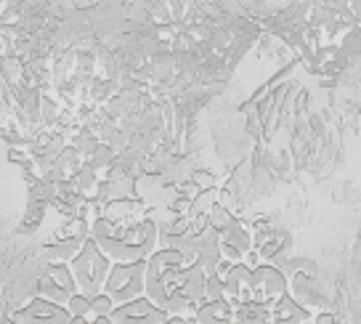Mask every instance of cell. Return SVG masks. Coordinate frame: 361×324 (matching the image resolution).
I'll return each instance as SVG.
<instances>
[{
	"label": "cell",
	"instance_id": "obj_14",
	"mask_svg": "<svg viewBox=\"0 0 361 324\" xmlns=\"http://www.w3.org/2000/svg\"><path fill=\"white\" fill-rule=\"evenodd\" d=\"M85 160H88L85 165H88V168L93 170L96 176H99L102 170H109L114 165V149L109 144H104V141H102V144L93 149V155L85 157Z\"/></svg>",
	"mask_w": 361,
	"mask_h": 324
},
{
	"label": "cell",
	"instance_id": "obj_24",
	"mask_svg": "<svg viewBox=\"0 0 361 324\" xmlns=\"http://www.w3.org/2000/svg\"><path fill=\"white\" fill-rule=\"evenodd\" d=\"M6 324H13V322H11V319H6Z\"/></svg>",
	"mask_w": 361,
	"mask_h": 324
},
{
	"label": "cell",
	"instance_id": "obj_9",
	"mask_svg": "<svg viewBox=\"0 0 361 324\" xmlns=\"http://www.w3.org/2000/svg\"><path fill=\"white\" fill-rule=\"evenodd\" d=\"M194 245H197V266L204 268V274L210 277L221 266V236L215 229H204L200 236H194Z\"/></svg>",
	"mask_w": 361,
	"mask_h": 324
},
{
	"label": "cell",
	"instance_id": "obj_20",
	"mask_svg": "<svg viewBox=\"0 0 361 324\" xmlns=\"http://www.w3.org/2000/svg\"><path fill=\"white\" fill-rule=\"evenodd\" d=\"M314 324H335V319H332V313H319L314 319Z\"/></svg>",
	"mask_w": 361,
	"mask_h": 324
},
{
	"label": "cell",
	"instance_id": "obj_6",
	"mask_svg": "<svg viewBox=\"0 0 361 324\" xmlns=\"http://www.w3.org/2000/svg\"><path fill=\"white\" fill-rule=\"evenodd\" d=\"M8 319L13 324H69V311L64 306L48 303L43 298H32L30 303H24L22 308L8 313Z\"/></svg>",
	"mask_w": 361,
	"mask_h": 324
},
{
	"label": "cell",
	"instance_id": "obj_2",
	"mask_svg": "<svg viewBox=\"0 0 361 324\" xmlns=\"http://www.w3.org/2000/svg\"><path fill=\"white\" fill-rule=\"evenodd\" d=\"M69 271L78 284V292H82L85 298H96L104 292V282L112 271V260L104 256L93 239H88L80 250V256L69 263Z\"/></svg>",
	"mask_w": 361,
	"mask_h": 324
},
{
	"label": "cell",
	"instance_id": "obj_8",
	"mask_svg": "<svg viewBox=\"0 0 361 324\" xmlns=\"http://www.w3.org/2000/svg\"><path fill=\"white\" fill-rule=\"evenodd\" d=\"M226 284V301L231 303L234 308L242 303H250L252 298V268H247L245 263L228 268V274L224 277Z\"/></svg>",
	"mask_w": 361,
	"mask_h": 324
},
{
	"label": "cell",
	"instance_id": "obj_10",
	"mask_svg": "<svg viewBox=\"0 0 361 324\" xmlns=\"http://www.w3.org/2000/svg\"><path fill=\"white\" fill-rule=\"evenodd\" d=\"M308 322H314L311 311L295 301L290 292L271 306L269 319H266V324H308Z\"/></svg>",
	"mask_w": 361,
	"mask_h": 324
},
{
	"label": "cell",
	"instance_id": "obj_7",
	"mask_svg": "<svg viewBox=\"0 0 361 324\" xmlns=\"http://www.w3.org/2000/svg\"><path fill=\"white\" fill-rule=\"evenodd\" d=\"M170 316L159 311L149 298H138L133 303L117 306L112 311V324H165Z\"/></svg>",
	"mask_w": 361,
	"mask_h": 324
},
{
	"label": "cell",
	"instance_id": "obj_22",
	"mask_svg": "<svg viewBox=\"0 0 361 324\" xmlns=\"http://www.w3.org/2000/svg\"><path fill=\"white\" fill-rule=\"evenodd\" d=\"M69 324H90V319H85V316H72Z\"/></svg>",
	"mask_w": 361,
	"mask_h": 324
},
{
	"label": "cell",
	"instance_id": "obj_19",
	"mask_svg": "<svg viewBox=\"0 0 361 324\" xmlns=\"http://www.w3.org/2000/svg\"><path fill=\"white\" fill-rule=\"evenodd\" d=\"M192 184L197 186V191H210V189H218V181L210 170H197L192 176Z\"/></svg>",
	"mask_w": 361,
	"mask_h": 324
},
{
	"label": "cell",
	"instance_id": "obj_12",
	"mask_svg": "<svg viewBox=\"0 0 361 324\" xmlns=\"http://www.w3.org/2000/svg\"><path fill=\"white\" fill-rule=\"evenodd\" d=\"M218 236H221V245L228 247V250H234L237 256H242V260H245V256L252 250V229H250L247 224H242L239 218H234V224Z\"/></svg>",
	"mask_w": 361,
	"mask_h": 324
},
{
	"label": "cell",
	"instance_id": "obj_1",
	"mask_svg": "<svg viewBox=\"0 0 361 324\" xmlns=\"http://www.w3.org/2000/svg\"><path fill=\"white\" fill-rule=\"evenodd\" d=\"M90 239L112 263H135V260H147L157 250L159 226L149 221L147 215L135 221L96 218L90 224Z\"/></svg>",
	"mask_w": 361,
	"mask_h": 324
},
{
	"label": "cell",
	"instance_id": "obj_11",
	"mask_svg": "<svg viewBox=\"0 0 361 324\" xmlns=\"http://www.w3.org/2000/svg\"><path fill=\"white\" fill-rule=\"evenodd\" d=\"M189 324H237V313L234 306L228 301H215V303H202L194 316H186Z\"/></svg>",
	"mask_w": 361,
	"mask_h": 324
},
{
	"label": "cell",
	"instance_id": "obj_4",
	"mask_svg": "<svg viewBox=\"0 0 361 324\" xmlns=\"http://www.w3.org/2000/svg\"><path fill=\"white\" fill-rule=\"evenodd\" d=\"M290 292V282L282 274V268L271 266V263H260L252 268V298L250 303H258L260 308L269 311L274 303L284 298Z\"/></svg>",
	"mask_w": 361,
	"mask_h": 324
},
{
	"label": "cell",
	"instance_id": "obj_13",
	"mask_svg": "<svg viewBox=\"0 0 361 324\" xmlns=\"http://www.w3.org/2000/svg\"><path fill=\"white\" fill-rule=\"evenodd\" d=\"M88 239H72V236H61L59 242L48 247V266H69Z\"/></svg>",
	"mask_w": 361,
	"mask_h": 324
},
{
	"label": "cell",
	"instance_id": "obj_16",
	"mask_svg": "<svg viewBox=\"0 0 361 324\" xmlns=\"http://www.w3.org/2000/svg\"><path fill=\"white\" fill-rule=\"evenodd\" d=\"M64 308L69 311V316H85V319H90V298H85L82 292H75Z\"/></svg>",
	"mask_w": 361,
	"mask_h": 324
},
{
	"label": "cell",
	"instance_id": "obj_23",
	"mask_svg": "<svg viewBox=\"0 0 361 324\" xmlns=\"http://www.w3.org/2000/svg\"><path fill=\"white\" fill-rule=\"evenodd\" d=\"M165 324H189V322H186L183 316H170V319H168Z\"/></svg>",
	"mask_w": 361,
	"mask_h": 324
},
{
	"label": "cell",
	"instance_id": "obj_15",
	"mask_svg": "<svg viewBox=\"0 0 361 324\" xmlns=\"http://www.w3.org/2000/svg\"><path fill=\"white\" fill-rule=\"evenodd\" d=\"M215 301H226V284L221 277L210 274L207 284H204V303H215Z\"/></svg>",
	"mask_w": 361,
	"mask_h": 324
},
{
	"label": "cell",
	"instance_id": "obj_25",
	"mask_svg": "<svg viewBox=\"0 0 361 324\" xmlns=\"http://www.w3.org/2000/svg\"><path fill=\"white\" fill-rule=\"evenodd\" d=\"M308 324H314V322H308Z\"/></svg>",
	"mask_w": 361,
	"mask_h": 324
},
{
	"label": "cell",
	"instance_id": "obj_17",
	"mask_svg": "<svg viewBox=\"0 0 361 324\" xmlns=\"http://www.w3.org/2000/svg\"><path fill=\"white\" fill-rule=\"evenodd\" d=\"M117 308L112 303L109 295H96V298H90V319H96V316H112V311Z\"/></svg>",
	"mask_w": 361,
	"mask_h": 324
},
{
	"label": "cell",
	"instance_id": "obj_3",
	"mask_svg": "<svg viewBox=\"0 0 361 324\" xmlns=\"http://www.w3.org/2000/svg\"><path fill=\"white\" fill-rule=\"evenodd\" d=\"M147 292V260L135 263H112V271L104 282V295L112 298L114 306H125Z\"/></svg>",
	"mask_w": 361,
	"mask_h": 324
},
{
	"label": "cell",
	"instance_id": "obj_18",
	"mask_svg": "<svg viewBox=\"0 0 361 324\" xmlns=\"http://www.w3.org/2000/svg\"><path fill=\"white\" fill-rule=\"evenodd\" d=\"M102 144V141H96V136H90V133H80L75 141H72V149L78 152L80 157H90L93 155V149Z\"/></svg>",
	"mask_w": 361,
	"mask_h": 324
},
{
	"label": "cell",
	"instance_id": "obj_21",
	"mask_svg": "<svg viewBox=\"0 0 361 324\" xmlns=\"http://www.w3.org/2000/svg\"><path fill=\"white\" fill-rule=\"evenodd\" d=\"M90 324H112V316H96L90 319Z\"/></svg>",
	"mask_w": 361,
	"mask_h": 324
},
{
	"label": "cell",
	"instance_id": "obj_5",
	"mask_svg": "<svg viewBox=\"0 0 361 324\" xmlns=\"http://www.w3.org/2000/svg\"><path fill=\"white\" fill-rule=\"evenodd\" d=\"M78 292V284L72 280L69 266H48L40 282H37V298L56 306H67V301Z\"/></svg>",
	"mask_w": 361,
	"mask_h": 324
}]
</instances>
